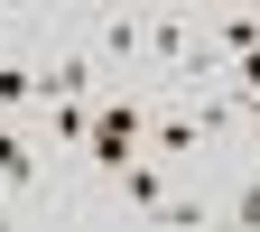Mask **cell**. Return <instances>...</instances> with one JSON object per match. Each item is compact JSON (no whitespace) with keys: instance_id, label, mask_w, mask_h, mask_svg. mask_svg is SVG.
I'll return each instance as SVG.
<instances>
[{"instance_id":"cell-1","label":"cell","mask_w":260,"mask_h":232,"mask_svg":"<svg viewBox=\"0 0 260 232\" xmlns=\"http://www.w3.org/2000/svg\"><path fill=\"white\" fill-rule=\"evenodd\" d=\"M205 56V10H140V84L158 93V84H177L186 65Z\"/></svg>"},{"instance_id":"cell-2","label":"cell","mask_w":260,"mask_h":232,"mask_svg":"<svg viewBox=\"0 0 260 232\" xmlns=\"http://www.w3.org/2000/svg\"><path fill=\"white\" fill-rule=\"evenodd\" d=\"M177 186H186V177L168 168V158H149V149H140V158H130V168H121V177H103V186H93V195H84V214H93V205H103V214H121V223H149V214H158V205H168V195H177Z\"/></svg>"},{"instance_id":"cell-3","label":"cell","mask_w":260,"mask_h":232,"mask_svg":"<svg viewBox=\"0 0 260 232\" xmlns=\"http://www.w3.org/2000/svg\"><path fill=\"white\" fill-rule=\"evenodd\" d=\"M75 28H84V47L103 56L112 84H140V10H75Z\"/></svg>"},{"instance_id":"cell-4","label":"cell","mask_w":260,"mask_h":232,"mask_svg":"<svg viewBox=\"0 0 260 232\" xmlns=\"http://www.w3.org/2000/svg\"><path fill=\"white\" fill-rule=\"evenodd\" d=\"M38 130H47V149L65 158V177H75V158H84V140H93V103H47Z\"/></svg>"},{"instance_id":"cell-5","label":"cell","mask_w":260,"mask_h":232,"mask_svg":"<svg viewBox=\"0 0 260 232\" xmlns=\"http://www.w3.org/2000/svg\"><path fill=\"white\" fill-rule=\"evenodd\" d=\"M28 38H38V19H28V10H0V65H10Z\"/></svg>"},{"instance_id":"cell-6","label":"cell","mask_w":260,"mask_h":232,"mask_svg":"<svg viewBox=\"0 0 260 232\" xmlns=\"http://www.w3.org/2000/svg\"><path fill=\"white\" fill-rule=\"evenodd\" d=\"M28 223H38V214H28L19 195H0V232H28Z\"/></svg>"},{"instance_id":"cell-7","label":"cell","mask_w":260,"mask_h":232,"mask_svg":"<svg viewBox=\"0 0 260 232\" xmlns=\"http://www.w3.org/2000/svg\"><path fill=\"white\" fill-rule=\"evenodd\" d=\"M205 232H260V223H233V214H214V223H205Z\"/></svg>"}]
</instances>
